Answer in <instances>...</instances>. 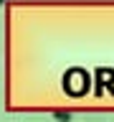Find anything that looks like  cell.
Returning a JSON list of instances; mask_svg holds the SVG:
<instances>
[{
	"instance_id": "1",
	"label": "cell",
	"mask_w": 114,
	"mask_h": 122,
	"mask_svg": "<svg viewBox=\"0 0 114 122\" xmlns=\"http://www.w3.org/2000/svg\"><path fill=\"white\" fill-rule=\"evenodd\" d=\"M53 117H56L58 122H71V114L68 112H53Z\"/></svg>"
},
{
	"instance_id": "2",
	"label": "cell",
	"mask_w": 114,
	"mask_h": 122,
	"mask_svg": "<svg viewBox=\"0 0 114 122\" xmlns=\"http://www.w3.org/2000/svg\"><path fill=\"white\" fill-rule=\"evenodd\" d=\"M3 3H5V0H0V5H3Z\"/></svg>"
}]
</instances>
